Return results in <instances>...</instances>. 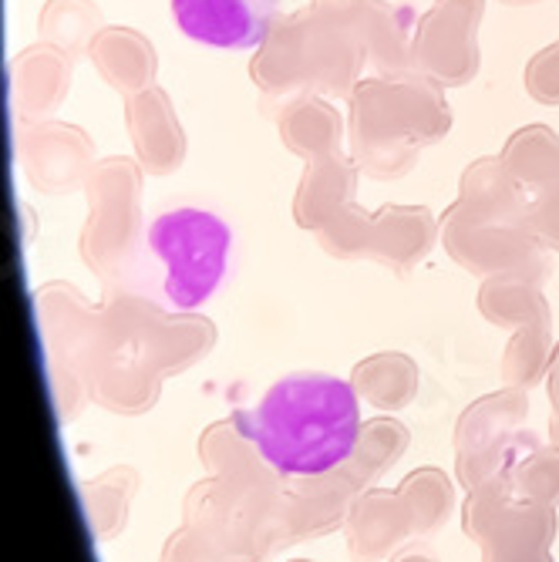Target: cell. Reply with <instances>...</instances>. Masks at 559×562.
<instances>
[{
	"mask_svg": "<svg viewBox=\"0 0 559 562\" xmlns=\"http://www.w3.org/2000/svg\"><path fill=\"white\" fill-rule=\"evenodd\" d=\"M145 246L163 270V296L176 311H195L226 277L233 233L199 206L166 210L148 223Z\"/></svg>",
	"mask_w": 559,
	"mask_h": 562,
	"instance_id": "7a4b0ae2",
	"label": "cell"
},
{
	"mask_svg": "<svg viewBox=\"0 0 559 562\" xmlns=\"http://www.w3.org/2000/svg\"><path fill=\"white\" fill-rule=\"evenodd\" d=\"M236 428L257 445L270 469L283 475H324L358 445L361 412L350 384L300 374L273 384L257 407L239 412Z\"/></svg>",
	"mask_w": 559,
	"mask_h": 562,
	"instance_id": "6da1fadb",
	"label": "cell"
},
{
	"mask_svg": "<svg viewBox=\"0 0 559 562\" xmlns=\"http://www.w3.org/2000/svg\"><path fill=\"white\" fill-rule=\"evenodd\" d=\"M179 31L206 47L253 50L273 31L277 0H169Z\"/></svg>",
	"mask_w": 559,
	"mask_h": 562,
	"instance_id": "3957f363",
	"label": "cell"
},
{
	"mask_svg": "<svg viewBox=\"0 0 559 562\" xmlns=\"http://www.w3.org/2000/svg\"><path fill=\"white\" fill-rule=\"evenodd\" d=\"M526 88L536 101H559V41L552 47H543L526 68Z\"/></svg>",
	"mask_w": 559,
	"mask_h": 562,
	"instance_id": "277c9868",
	"label": "cell"
}]
</instances>
